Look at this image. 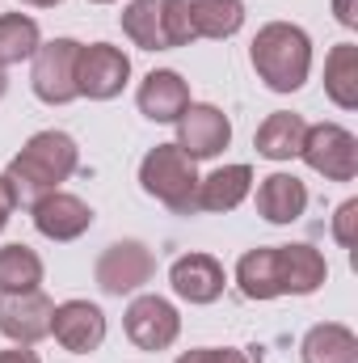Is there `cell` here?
<instances>
[{
  "instance_id": "obj_1",
  "label": "cell",
  "mask_w": 358,
  "mask_h": 363,
  "mask_svg": "<svg viewBox=\"0 0 358 363\" xmlns=\"http://www.w3.org/2000/svg\"><path fill=\"white\" fill-rule=\"evenodd\" d=\"M81 165V148L68 131H38L25 140V148L8 161L4 178L13 186L17 207H30L34 199H42L47 190H59V182H68Z\"/></svg>"
},
{
  "instance_id": "obj_2",
  "label": "cell",
  "mask_w": 358,
  "mask_h": 363,
  "mask_svg": "<svg viewBox=\"0 0 358 363\" xmlns=\"http://www.w3.org/2000/svg\"><path fill=\"white\" fill-rule=\"evenodd\" d=\"M249 64H253V72H258V81L266 89L295 93L312 77V38L295 21H266L253 34Z\"/></svg>"
},
{
  "instance_id": "obj_3",
  "label": "cell",
  "mask_w": 358,
  "mask_h": 363,
  "mask_svg": "<svg viewBox=\"0 0 358 363\" xmlns=\"http://www.w3.org/2000/svg\"><path fill=\"white\" fill-rule=\"evenodd\" d=\"M139 186L178 216H198V169L178 144H156L139 161Z\"/></svg>"
},
{
  "instance_id": "obj_4",
  "label": "cell",
  "mask_w": 358,
  "mask_h": 363,
  "mask_svg": "<svg viewBox=\"0 0 358 363\" xmlns=\"http://www.w3.org/2000/svg\"><path fill=\"white\" fill-rule=\"evenodd\" d=\"M304 165L312 174L329 182H354L358 178V140L350 127L342 123H316L304 131V148H299Z\"/></svg>"
},
{
  "instance_id": "obj_5",
  "label": "cell",
  "mask_w": 358,
  "mask_h": 363,
  "mask_svg": "<svg viewBox=\"0 0 358 363\" xmlns=\"http://www.w3.org/2000/svg\"><path fill=\"white\" fill-rule=\"evenodd\" d=\"M76 60H81V43L76 38H51L34 51V68H30V89L47 106H68L76 101Z\"/></svg>"
},
{
  "instance_id": "obj_6",
  "label": "cell",
  "mask_w": 358,
  "mask_h": 363,
  "mask_svg": "<svg viewBox=\"0 0 358 363\" xmlns=\"http://www.w3.org/2000/svg\"><path fill=\"white\" fill-rule=\"evenodd\" d=\"M131 81V55L114 43H93L81 47V60H76V97H89V101H110L127 89Z\"/></svg>"
},
{
  "instance_id": "obj_7",
  "label": "cell",
  "mask_w": 358,
  "mask_h": 363,
  "mask_svg": "<svg viewBox=\"0 0 358 363\" xmlns=\"http://www.w3.org/2000/svg\"><path fill=\"white\" fill-rule=\"evenodd\" d=\"M152 271H156V258L144 241H114V245L101 250L93 279L105 296H131L152 279Z\"/></svg>"
},
{
  "instance_id": "obj_8",
  "label": "cell",
  "mask_w": 358,
  "mask_h": 363,
  "mask_svg": "<svg viewBox=\"0 0 358 363\" xmlns=\"http://www.w3.org/2000/svg\"><path fill=\"white\" fill-rule=\"evenodd\" d=\"M122 325H127V338H131L139 351H152V355H156V351H169L181 334L178 308H173L165 296H135V300L127 304Z\"/></svg>"
},
{
  "instance_id": "obj_9",
  "label": "cell",
  "mask_w": 358,
  "mask_h": 363,
  "mask_svg": "<svg viewBox=\"0 0 358 363\" xmlns=\"http://www.w3.org/2000/svg\"><path fill=\"white\" fill-rule=\"evenodd\" d=\"M232 144V123L219 106L190 101L178 118V148L190 161H211Z\"/></svg>"
},
{
  "instance_id": "obj_10",
  "label": "cell",
  "mask_w": 358,
  "mask_h": 363,
  "mask_svg": "<svg viewBox=\"0 0 358 363\" xmlns=\"http://www.w3.org/2000/svg\"><path fill=\"white\" fill-rule=\"evenodd\" d=\"M51 313H55V300L42 287L21 296H0V334L17 347H34L51 338Z\"/></svg>"
},
{
  "instance_id": "obj_11",
  "label": "cell",
  "mask_w": 358,
  "mask_h": 363,
  "mask_svg": "<svg viewBox=\"0 0 358 363\" xmlns=\"http://www.w3.org/2000/svg\"><path fill=\"white\" fill-rule=\"evenodd\" d=\"M30 220L47 241H76L93 228V207L68 190H47L30 203Z\"/></svg>"
},
{
  "instance_id": "obj_12",
  "label": "cell",
  "mask_w": 358,
  "mask_h": 363,
  "mask_svg": "<svg viewBox=\"0 0 358 363\" xmlns=\"http://www.w3.org/2000/svg\"><path fill=\"white\" fill-rule=\"evenodd\" d=\"M51 334L64 351L72 355H93L105 342V313L93 300H64L51 313Z\"/></svg>"
},
{
  "instance_id": "obj_13",
  "label": "cell",
  "mask_w": 358,
  "mask_h": 363,
  "mask_svg": "<svg viewBox=\"0 0 358 363\" xmlns=\"http://www.w3.org/2000/svg\"><path fill=\"white\" fill-rule=\"evenodd\" d=\"M169 283L185 304H215L228 287V274L215 254H181L169 267Z\"/></svg>"
},
{
  "instance_id": "obj_14",
  "label": "cell",
  "mask_w": 358,
  "mask_h": 363,
  "mask_svg": "<svg viewBox=\"0 0 358 363\" xmlns=\"http://www.w3.org/2000/svg\"><path fill=\"white\" fill-rule=\"evenodd\" d=\"M139 114L152 118V123H178L181 110L190 106V85L181 81V72L173 68H152L144 81H139Z\"/></svg>"
},
{
  "instance_id": "obj_15",
  "label": "cell",
  "mask_w": 358,
  "mask_h": 363,
  "mask_svg": "<svg viewBox=\"0 0 358 363\" xmlns=\"http://www.w3.org/2000/svg\"><path fill=\"white\" fill-rule=\"evenodd\" d=\"M308 211V186L295 174H270L258 182V216L266 224H295Z\"/></svg>"
},
{
  "instance_id": "obj_16",
  "label": "cell",
  "mask_w": 358,
  "mask_h": 363,
  "mask_svg": "<svg viewBox=\"0 0 358 363\" xmlns=\"http://www.w3.org/2000/svg\"><path fill=\"white\" fill-rule=\"evenodd\" d=\"M253 194V169L249 165H219L215 174L198 178V211H236Z\"/></svg>"
},
{
  "instance_id": "obj_17",
  "label": "cell",
  "mask_w": 358,
  "mask_h": 363,
  "mask_svg": "<svg viewBox=\"0 0 358 363\" xmlns=\"http://www.w3.org/2000/svg\"><path fill=\"white\" fill-rule=\"evenodd\" d=\"M278 262H282V296H312L329 279L325 254L312 250V245H304V241L278 245Z\"/></svg>"
},
{
  "instance_id": "obj_18",
  "label": "cell",
  "mask_w": 358,
  "mask_h": 363,
  "mask_svg": "<svg viewBox=\"0 0 358 363\" xmlns=\"http://www.w3.org/2000/svg\"><path fill=\"white\" fill-rule=\"evenodd\" d=\"M236 287L245 300H278L282 296V262L278 245H258L236 262Z\"/></svg>"
},
{
  "instance_id": "obj_19",
  "label": "cell",
  "mask_w": 358,
  "mask_h": 363,
  "mask_svg": "<svg viewBox=\"0 0 358 363\" xmlns=\"http://www.w3.org/2000/svg\"><path fill=\"white\" fill-rule=\"evenodd\" d=\"M304 131H308L304 114H295V110H274L266 123L258 127L253 148H258V157H266V161H291V157H299V148H304Z\"/></svg>"
},
{
  "instance_id": "obj_20",
  "label": "cell",
  "mask_w": 358,
  "mask_h": 363,
  "mask_svg": "<svg viewBox=\"0 0 358 363\" xmlns=\"http://www.w3.org/2000/svg\"><path fill=\"white\" fill-rule=\"evenodd\" d=\"M299 359L304 363H358V334L350 325L321 321V325H312L304 334Z\"/></svg>"
},
{
  "instance_id": "obj_21",
  "label": "cell",
  "mask_w": 358,
  "mask_h": 363,
  "mask_svg": "<svg viewBox=\"0 0 358 363\" xmlns=\"http://www.w3.org/2000/svg\"><path fill=\"white\" fill-rule=\"evenodd\" d=\"M194 38H232L245 26V0H185Z\"/></svg>"
},
{
  "instance_id": "obj_22",
  "label": "cell",
  "mask_w": 358,
  "mask_h": 363,
  "mask_svg": "<svg viewBox=\"0 0 358 363\" xmlns=\"http://www.w3.org/2000/svg\"><path fill=\"white\" fill-rule=\"evenodd\" d=\"M122 34L139 51H169L165 34V0H131L122 9Z\"/></svg>"
},
{
  "instance_id": "obj_23",
  "label": "cell",
  "mask_w": 358,
  "mask_h": 363,
  "mask_svg": "<svg viewBox=\"0 0 358 363\" xmlns=\"http://www.w3.org/2000/svg\"><path fill=\"white\" fill-rule=\"evenodd\" d=\"M325 93L337 110H358V47L337 43L325 60Z\"/></svg>"
},
{
  "instance_id": "obj_24",
  "label": "cell",
  "mask_w": 358,
  "mask_h": 363,
  "mask_svg": "<svg viewBox=\"0 0 358 363\" xmlns=\"http://www.w3.org/2000/svg\"><path fill=\"white\" fill-rule=\"evenodd\" d=\"M42 283V258L13 241V245H0V296H21V291H38Z\"/></svg>"
},
{
  "instance_id": "obj_25",
  "label": "cell",
  "mask_w": 358,
  "mask_h": 363,
  "mask_svg": "<svg viewBox=\"0 0 358 363\" xmlns=\"http://www.w3.org/2000/svg\"><path fill=\"white\" fill-rule=\"evenodd\" d=\"M42 47V30L25 13H0V68H13L21 60H34Z\"/></svg>"
},
{
  "instance_id": "obj_26",
  "label": "cell",
  "mask_w": 358,
  "mask_h": 363,
  "mask_svg": "<svg viewBox=\"0 0 358 363\" xmlns=\"http://www.w3.org/2000/svg\"><path fill=\"white\" fill-rule=\"evenodd\" d=\"M333 241L342 250H354L358 245V199H346L333 216Z\"/></svg>"
},
{
  "instance_id": "obj_27",
  "label": "cell",
  "mask_w": 358,
  "mask_h": 363,
  "mask_svg": "<svg viewBox=\"0 0 358 363\" xmlns=\"http://www.w3.org/2000/svg\"><path fill=\"white\" fill-rule=\"evenodd\" d=\"M173 363H249V355L236 351V347H198V351L178 355Z\"/></svg>"
},
{
  "instance_id": "obj_28",
  "label": "cell",
  "mask_w": 358,
  "mask_h": 363,
  "mask_svg": "<svg viewBox=\"0 0 358 363\" xmlns=\"http://www.w3.org/2000/svg\"><path fill=\"white\" fill-rule=\"evenodd\" d=\"M17 211V199H13V186H8V178L0 174V228L8 224V216Z\"/></svg>"
},
{
  "instance_id": "obj_29",
  "label": "cell",
  "mask_w": 358,
  "mask_h": 363,
  "mask_svg": "<svg viewBox=\"0 0 358 363\" xmlns=\"http://www.w3.org/2000/svg\"><path fill=\"white\" fill-rule=\"evenodd\" d=\"M333 13H337V21H342V26H346V30H354V26H358L354 0H333Z\"/></svg>"
},
{
  "instance_id": "obj_30",
  "label": "cell",
  "mask_w": 358,
  "mask_h": 363,
  "mask_svg": "<svg viewBox=\"0 0 358 363\" xmlns=\"http://www.w3.org/2000/svg\"><path fill=\"white\" fill-rule=\"evenodd\" d=\"M0 363H42L30 347H13V351H0Z\"/></svg>"
},
{
  "instance_id": "obj_31",
  "label": "cell",
  "mask_w": 358,
  "mask_h": 363,
  "mask_svg": "<svg viewBox=\"0 0 358 363\" xmlns=\"http://www.w3.org/2000/svg\"><path fill=\"white\" fill-rule=\"evenodd\" d=\"M21 4H30V9H55V4H64V0H21Z\"/></svg>"
},
{
  "instance_id": "obj_32",
  "label": "cell",
  "mask_w": 358,
  "mask_h": 363,
  "mask_svg": "<svg viewBox=\"0 0 358 363\" xmlns=\"http://www.w3.org/2000/svg\"><path fill=\"white\" fill-rule=\"evenodd\" d=\"M4 89H8V77H4V68H0V97H4Z\"/></svg>"
},
{
  "instance_id": "obj_33",
  "label": "cell",
  "mask_w": 358,
  "mask_h": 363,
  "mask_svg": "<svg viewBox=\"0 0 358 363\" xmlns=\"http://www.w3.org/2000/svg\"><path fill=\"white\" fill-rule=\"evenodd\" d=\"M89 4H114V0H89Z\"/></svg>"
}]
</instances>
